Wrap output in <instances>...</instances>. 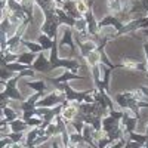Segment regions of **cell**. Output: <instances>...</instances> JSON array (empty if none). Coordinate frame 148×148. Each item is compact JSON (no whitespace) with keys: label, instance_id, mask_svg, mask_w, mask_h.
Instances as JSON below:
<instances>
[{"label":"cell","instance_id":"2e32d148","mask_svg":"<svg viewBox=\"0 0 148 148\" xmlns=\"http://www.w3.org/2000/svg\"><path fill=\"white\" fill-rule=\"evenodd\" d=\"M39 55V53H34V52H22L18 55V59H16V62L19 64H25V65H31L33 64V61L37 59L36 56Z\"/></svg>","mask_w":148,"mask_h":148},{"label":"cell","instance_id":"f546056e","mask_svg":"<svg viewBox=\"0 0 148 148\" xmlns=\"http://www.w3.org/2000/svg\"><path fill=\"white\" fill-rule=\"evenodd\" d=\"M144 51H145V56H147V73H148V42L144 43Z\"/></svg>","mask_w":148,"mask_h":148},{"label":"cell","instance_id":"ac0fdd59","mask_svg":"<svg viewBox=\"0 0 148 148\" xmlns=\"http://www.w3.org/2000/svg\"><path fill=\"white\" fill-rule=\"evenodd\" d=\"M132 93H133V96L136 98V99H139V101H145V102L148 101V88H147V86H139V88L133 89Z\"/></svg>","mask_w":148,"mask_h":148},{"label":"cell","instance_id":"4fadbf2b","mask_svg":"<svg viewBox=\"0 0 148 148\" xmlns=\"http://www.w3.org/2000/svg\"><path fill=\"white\" fill-rule=\"evenodd\" d=\"M86 22H88V33L93 37H98V31H99V28H98V22L95 21V16L92 14V10L89 9L88 12H84L83 14Z\"/></svg>","mask_w":148,"mask_h":148},{"label":"cell","instance_id":"e0dca14e","mask_svg":"<svg viewBox=\"0 0 148 148\" xmlns=\"http://www.w3.org/2000/svg\"><path fill=\"white\" fill-rule=\"evenodd\" d=\"M8 125L10 126L12 132H24L27 127H30V126L27 125V121L22 120V119H16V120H14V121L8 123Z\"/></svg>","mask_w":148,"mask_h":148},{"label":"cell","instance_id":"d6a6232c","mask_svg":"<svg viewBox=\"0 0 148 148\" xmlns=\"http://www.w3.org/2000/svg\"><path fill=\"white\" fill-rule=\"evenodd\" d=\"M145 133H147V135H148V126H147V129H145Z\"/></svg>","mask_w":148,"mask_h":148},{"label":"cell","instance_id":"5b68a950","mask_svg":"<svg viewBox=\"0 0 148 148\" xmlns=\"http://www.w3.org/2000/svg\"><path fill=\"white\" fill-rule=\"evenodd\" d=\"M56 88L65 93V96H67V101H68V102H70V101H76V102L82 104V102H84L86 96H88L89 93H92V90L76 92V90H74V89L71 88V86L68 84V82H64V83H59V84H56Z\"/></svg>","mask_w":148,"mask_h":148},{"label":"cell","instance_id":"44dd1931","mask_svg":"<svg viewBox=\"0 0 148 148\" xmlns=\"http://www.w3.org/2000/svg\"><path fill=\"white\" fill-rule=\"evenodd\" d=\"M62 45H68L70 46V49L74 52V43H73V31H71V28H67L65 31H64V39L59 42V46H62Z\"/></svg>","mask_w":148,"mask_h":148},{"label":"cell","instance_id":"5bb4252c","mask_svg":"<svg viewBox=\"0 0 148 148\" xmlns=\"http://www.w3.org/2000/svg\"><path fill=\"white\" fill-rule=\"evenodd\" d=\"M138 120L139 119L130 117L125 111V114H123V117H121V126H123V129H125V133L126 135L130 133V132H135V127H136V125H138Z\"/></svg>","mask_w":148,"mask_h":148},{"label":"cell","instance_id":"cb8c5ba5","mask_svg":"<svg viewBox=\"0 0 148 148\" xmlns=\"http://www.w3.org/2000/svg\"><path fill=\"white\" fill-rule=\"evenodd\" d=\"M22 45H24V46H27L30 51L34 52V53H40V52H43V47H42L40 43H33V42H28V40H22Z\"/></svg>","mask_w":148,"mask_h":148},{"label":"cell","instance_id":"d6986e66","mask_svg":"<svg viewBox=\"0 0 148 148\" xmlns=\"http://www.w3.org/2000/svg\"><path fill=\"white\" fill-rule=\"evenodd\" d=\"M39 43L42 45V47H43V51H49V49H52V46H53V42H55V39H51L49 36H46V34H40L39 36Z\"/></svg>","mask_w":148,"mask_h":148},{"label":"cell","instance_id":"30bf717a","mask_svg":"<svg viewBox=\"0 0 148 148\" xmlns=\"http://www.w3.org/2000/svg\"><path fill=\"white\" fill-rule=\"evenodd\" d=\"M84 79H88L86 76H80V74L77 73H73V71H65L62 76H59V77H47L49 82H52L55 86L59 84V83H64V82H70V80H84Z\"/></svg>","mask_w":148,"mask_h":148},{"label":"cell","instance_id":"7c38bea8","mask_svg":"<svg viewBox=\"0 0 148 148\" xmlns=\"http://www.w3.org/2000/svg\"><path fill=\"white\" fill-rule=\"evenodd\" d=\"M62 9L67 12V14L71 16V18H74V19H82V18H84L83 15H82V12L79 10V8H77V3L74 2V0H65L64 2V5H62Z\"/></svg>","mask_w":148,"mask_h":148},{"label":"cell","instance_id":"7402d4cb","mask_svg":"<svg viewBox=\"0 0 148 148\" xmlns=\"http://www.w3.org/2000/svg\"><path fill=\"white\" fill-rule=\"evenodd\" d=\"M127 139L135 141V142H139L141 145L145 147V144H147V141H148V135H147V133L138 135V133H135V132H130V133H127Z\"/></svg>","mask_w":148,"mask_h":148},{"label":"cell","instance_id":"1f68e13d","mask_svg":"<svg viewBox=\"0 0 148 148\" xmlns=\"http://www.w3.org/2000/svg\"><path fill=\"white\" fill-rule=\"evenodd\" d=\"M144 34H145V36H148V30H144Z\"/></svg>","mask_w":148,"mask_h":148},{"label":"cell","instance_id":"ba28073f","mask_svg":"<svg viewBox=\"0 0 148 148\" xmlns=\"http://www.w3.org/2000/svg\"><path fill=\"white\" fill-rule=\"evenodd\" d=\"M31 68L39 73H51V61L45 58V53L40 52L37 55V59L31 64Z\"/></svg>","mask_w":148,"mask_h":148},{"label":"cell","instance_id":"836d02e7","mask_svg":"<svg viewBox=\"0 0 148 148\" xmlns=\"http://www.w3.org/2000/svg\"><path fill=\"white\" fill-rule=\"evenodd\" d=\"M145 148H148V141H147V144H145Z\"/></svg>","mask_w":148,"mask_h":148},{"label":"cell","instance_id":"ffe728a7","mask_svg":"<svg viewBox=\"0 0 148 148\" xmlns=\"http://www.w3.org/2000/svg\"><path fill=\"white\" fill-rule=\"evenodd\" d=\"M27 86H28V88H31V89H34V90H37V92H43V93H46V92H47V86H46L45 80L27 82Z\"/></svg>","mask_w":148,"mask_h":148},{"label":"cell","instance_id":"9a60e30c","mask_svg":"<svg viewBox=\"0 0 148 148\" xmlns=\"http://www.w3.org/2000/svg\"><path fill=\"white\" fill-rule=\"evenodd\" d=\"M2 110H3V116H5L2 119V126H6L8 123H10V121H14V120L18 119L16 113H14L9 107H6V104H2Z\"/></svg>","mask_w":148,"mask_h":148},{"label":"cell","instance_id":"83f0119b","mask_svg":"<svg viewBox=\"0 0 148 148\" xmlns=\"http://www.w3.org/2000/svg\"><path fill=\"white\" fill-rule=\"evenodd\" d=\"M123 148H145V147H144V145H141L139 142H135V141L127 139V141H126V145L123 147Z\"/></svg>","mask_w":148,"mask_h":148},{"label":"cell","instance_id":"52a82bcc","mask_svg":"<svg viewBox=\"0 0 148 148\" xmlns=\"http://www.w3.org/2000/svg\"><path fill=\"white\" fill-rule=\"evenodd\" d=\"M64 102H67V96H65V93L62 95V93H56V92H53V93L49 95L47 98H45V99H40L39 102L36 104V107H51V105L56 107V105L64 104Z\"/></svg>","mask_w":148,"mask_h":148},{"label":"cell","instance_id":"8fae6325","mask_svg":"<svg viewBox=\"0 0 148 148\" xmlns=\"http://www.w3.org/2000/svg\"><path fill=\"white\" fill-rule=\"evenodd\" d=\"M108 25H113L116 30H117V33H120L121 30H123V24L120 22V19L117 18V16H114V15H107L105 18H102L99 22H98V28H104V27H108Z\"/></svg>","mask_w":148,"mask_h":148},{"label":"cell","instance_id":"d4e9b609","mask_svg":"<svg viewBox=\"0 0 148 148\" xmlns=\"http://www.w3.org/2000/svg\"><path fill=\"white\" fill-rule=\"evenodd\" d=\"M2 136H9L14 144H19L21 139L24 138V132H10V133H6V135H2Z\"/></svg>","mask_w":148,"mask_h":148},{"label":"cell","instance_id":"3957f363","mask_svg":"<svg viewBox=\"0 0 148 148\" xmlns=\"http://www.w3.org/2000/svg\"><path fill=\"white\" fill-rule=\"evenodd\" d=\"M21 73H18L16 76H14L12 79H9L8 82L2 83L3 84V90H2V96H0V99H2V102L6 104L8 99H15V101H24V98H22V93L18 90L16 88V83L18 80L21 79Z\"/></svg>","mask_w":148,"mask_h":148},{"label":"cell","instance_id":"8992f818","mask_svg":"<svg viewBox=\"0 0 148 148\" xmlns=\"http://www.w3.org/2000/svg\"><path fill=\"white\" fill-rule=\"evenodd\" d=\"M136 30H148V16H138V18L129 21L126 25L123 27V30L116 34V37H119L121 34H126V33H133Z\"/></svg>","mask_w":148,"mask_h":148},{"label":"cell","instance_id":"4dcf8cb0","mask_svg":"<svg viewBox=\"0 0 148 148\" xmlns=\"http://www.w3.org/2000/svg\"><path fill=\"white\" fill-rule=\"evenodd\" d=\"M52 148H59V145H58V144H56V142L53 141V142H52ZM71 148H77V147H76V145H73V144H71Z\"/></svg>","mask_w":148,"mask_h":148},{"label":"cell","instance_id":"6da1fadb","mask_svg":"<svg viewBox=\"0 0 148 148\" xmlns=\"http://www.w3.org/2000/svg\"><path fill=\"white\" fill-rule=\"evenodd\" d=\"M123 114H125V111L110 110L108 116H105L102 119V130L105 133V136L111 139V142L123 138V135H125V129L121 126Z\"/></svg>","mask_w":148,"mask_h":148},{"label":"cell","instance_id":"603a6c76","mask_svg":"<svg viewBox=\"0 0 148 148\" xmlns=\"http://www.w3.org/2000/svg\"><path fill=\"white\" fill-rule=\"evenodd\" d=\"M139 8L144 9V10L147 12V15H148V0H139V2L133 3V8L127 12V14H135V12H138V10H139Z\"/></svg>","mask_w":148,"mask_h":148},{"label":"cell","instance_id":"7a4b0ae2","mask_svg":"<svg viewBox=\"0 0 148 148\" xmlns=\"http://www.w3.org/2000/svg\"><path fill=\"white\" fill-rule=\"evenodd\" d=\"M116 102H117L121 108L130 110L136 119L141 117V114H139V110H141V108H148V102L136 99V98L133 96L132 90H127V92H123V93L116 95Z\"/></svg>","mask_w":148,"mask_h":148},{"label":"cell","instance_id":"9c48e42d","mask_svg":"<svg viewBox=\"0 0 148 148\" xmlns=\"http://www.w3.org/2000/svg\"><path fill=\"white\" fill-rule=\"evenodd\" d=\"M58 67L68 68V70H71L73 73H77V70L82 67V64L79 62V61H76V59H59V58H58L56 62L51 65V71L55 70V68H58Z\"/></svg>","mask_w":148,"mask_h":148},{"label":"cell","instance_id":"277c9868","mask_svg":"<svg viewBox=\"0 0 148 148\" xmlns=\"http://www.w3.org/2000/svg\"><path fill=\"white\" fill-rule=\"evenodd\" d=\"M43 92H36L34 95H31L27 101H22L21 102V111H22V120H28L36 114V104L40 101V98L43 96Z\"/></svg>","mask_w":148,"mask_h":148},{"label":"cell","instance_id":"484cf974","mask_svg":"<svg viewBox=\"0 0 148 148\" xmlns=\"http://www.w3.org/2000/svg\"><path fill=\"white\" fill-rule=\"evenodd\" d=\"M110 9H111V12H116V14H120V12H123L120 0H110Z\"/></svg>","mask_w":148,"mask_h":148},{"label":"cell","instance_id":"f1b7e54d","mask_svg":"<svg viewBox=\"0 0 148 148\" xmlns=\"http://www.w3.org/2000/svg\"><path fill=\"white\" fill-rule=\"evenodd\" d=\"M74 114H76V111H74V108H65V113H64V117L73 120L74 119Z\"/></svg>","mask_w":148,"mask_h":148},{"label":"cell","instance_id":"4316f807","mask_svg":"<svg viewBox=\"0 0 148 148\" xmlns=\"http://www.w3.org/2000/svg\"><path fill=\"white\" fill-rule=\"evenodd\" d=\"M126 145V139L125 138H120V139H117V141H114L113 144L110 145V148H123Z\"/></svg>","mask_w":148,"mask_h":148}]
</instances>
